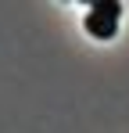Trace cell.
I'll return each instance as SVG.
<instances>
[{
    "label": "cell",
    "mask_w": 129,
    "mask_h": 133,
    "mask_svg": "<svg viewBox=\"0 0 129 133\" xmlns=\"http://www.w3.org/2000/svg\"><path fill=\"white\" fill-rule=\"evenodd\" d=\"M86 32L97 36V40H111V36L118 32V22H108L101 15H86Z\"/></svg>",
    "instance_id": "6da1fadb"
},
{
    "label": "cell",
    "mask_w": 129,
    "mask_h": 133,
    "mask_svg": "<svg viewBox=\"0 0 129 133\" xmlns=\"http://www.w3.org/2000/svg\"><path fill=\"white\" fill-rule=\"evenodd\" d=\"M90 15H101L108 22H118V18H122V4H118V0H97V4L90 7Z\"/></svg>",
    "instance_id": "7a4b0ae2"
}]
</instances>
